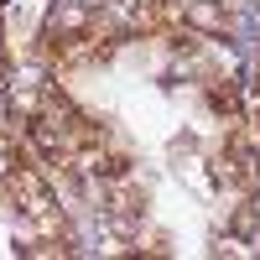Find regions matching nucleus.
Returning <instances> with one entry per match:
<instances>
[{"mask_svg": "<svg viewBox=\"0 0 260 260\" xmlns=\"http://www.w3.org/2000/svg\"><path fill=\"white\" fill-rule=\"evenodd\" d=\"M104 219H110V229L120 234V240H130L136 234V224L146 219V192L141 187H110V198H104Z\"/></svg>", "mask_w": 260, "mask_h": 260, "instance_id": "nucleus-1", "label": "nucleus"}, {"mask_svg": "<svg viewBox=\"0 0 260 260\" xmlns=\"http://www.w3.org/2000/svg\"><path fill=\"white\" fill-rule=\"evenodd\" d=\"M203 99H208V110H219V115H229V120H240V89H234L229 78H213L208 89H203Z\"/></svg>", "mask_w": 260, "mask_h": 260, "instance_id": "nucleus-2", "label": "nucleus"}, {"mask_svg": "<svg viewBox=\"0 0 260 260\" xmlns=\"http://www.w3.org/2000/svg\"><path fill=\"white\" fill-rule=\"evenodd\" d=\"M89 167L99 172V177L104 182H120V177H130V156H125V151H94V156H89Z\"/></svg>", "mask_w": 260, "mask_h": 260, "instance_id": "nucleus-3", "label": "nucleus"}, {"mask_svg": "<svg viewBox=\"0 0 260 260\" xmlns=\"http://www.w3.org/2000/svg\"><path fill=\"white\" fill-rule=\"evenodd\" d=\"M229 229L240 234V240H250V234H255V203H240V208H234V219H229Z\"/></svg>", "mask_w": 260, "mask_h": 260, "instance_id": "nucleus-4", "label": "nucleus"}]
</instances>
